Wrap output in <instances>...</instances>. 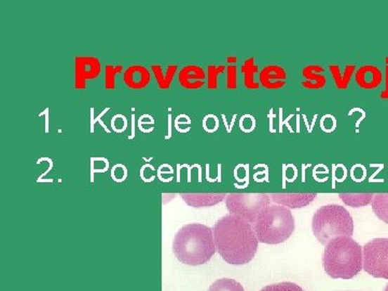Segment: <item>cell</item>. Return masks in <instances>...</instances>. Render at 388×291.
Segmentation results:
<instances>
[{
	"mask_svg": "<svg viewBox=\"0 0 388 291\" xmlns=\"http://www.w3.org/2000/svg\"><path fill=\"white\" fill-rule=\"evenodd\" d=\"M384 291H388V285L385 287V289H384Z\"/></svg>",
	"mask_w": 388,
	"mask_h": 291,
	"instance_id": "obj_28",
	"label": "cell"
},
{
	"mask_svg": "<svg viewBox=\"0 0 388 291\" xmlns=\"http://www.w3.org/2000/svg\"><path fill=\"white\" fill-rule=\"evenodd\" d=\"M375 194L373 193H341L340 199L351 207H361L372 203Z\"/></svg>",
	"mask_w": 388,
	"mask_h": 291,
	"instance_id": "obj_20",
	"label": "cell"
},
{
	"mask_svg": "<svg viewBox=\"0 0 388 291\" xmlns=\"http://www.w3.org/2000/svg\"><path fill=\"white\" fill-rule=\"evenodd\" d=\"M228 194L224 193H183L181 199L189 206L195 208L215 206L224 201Z\"/></svg>",
	"mask_w": 388,
	"mask_h": 291,
	"instance_id": "obj_15",
	"label": "cell"
},
{
	"mask_svg": "<svg viewBox=\"0 0 388 291\" xmlns=\"http://www.w3.org/2000/svg\"><path fill=\"white\" fill-rule=\"evenodd\" d=\"M316 193L303 194H270L271 200L287 208H302L312 203L316 198Z\"/></svg>",
	"mask_w": 388,
	"mask_h": 291,
	"instance_id": "obj_13",
	"label": "cell"
},
{
	"mask_svg": "<svg viewBox=\"0 0 388 291\" xmlns=\"http://www.w3.org/2000/svg\"><path fill=\"white\" fill-rule=\"evenodd\" d=\"M355 81L359 88L373 90L381 86L383 82V74L375 65H365L355 72Z\"/></svg>",
	"mask_w": 388,
	"mask_h": 291,
	"instance_id": "obj_12",
	"label": "cell"
},
{
	"mask_svg": "<svg viewBox=\"0 0 388 291\" xmlns=\"http://www.w3.org/2000/svg\"><path fill=\"white\" fill-rule=\"evenodd\" d=\"M270 201V194L266 193H230L226 195V205L231 215L254 224Z\"/></svg>",
	"mask_w": 388,
	"mask_h": 291,
	"instance_id": "obj_6",
	"label": "cell"
},
{
	"mask_svg": "<svg viewBox=\"0 0 388 291\" xmlns=\"http://www.w3.org/2000/svg\"><path fill=\"white\" fill-rule=\"evenodd\" d=\"M206 77L201 66L187 65L178 74V84L186 90H199L205 84Z\"/></svg>",
	"mask_w": 388,
	"mask_h": 291,
	"instance_id": "obj_9",
	"label": "cell"
},
{
	"mask_svg": "<svg viewBox=\"0 0 388 291\" xmlns=\"http://www.w3.org/2000/svg\"><path fill=\"white\" fill-rule=\"evenodd\" d=\"M150 67L160 90H169L171 88L172 82H173L174 77L177 74L178 65H169L165 72L159 64L151 65Z\"/></svg>",
	"mask_w": 388,
	"mask_h": 291,
	"instance_id": "obj_16",
	"label": "cell"
},
{
	"mask_svg": "<svg viewBox=\"0 0 388 291\" xmlns=\"http://www.w3.org/2000/svg\"><path fill=\"white\" fill-rule=\"evenodd\" d=\"M355 65H347L344 72H341V70H340L337 65L332 64L329 66V70H330L331 76H332L337 89L345 90V89L349 88V81H351V76L355 72Z\"/></svg>",
	"mask_w": 388,
	"mask_h": 291,
	"instance_id": "obj_17",
	"label": "cell"
},
{
	"mask_svg": "<svg viewBox=\"0 0 388 291\" xmlns=\"http://www.w3.org/2000/svg\"><path fill=\"white\" fill-rule=\"evenodd\" d=\"M216 250L233 266L248 264L258 250V238L250 222L235 215L220 218L214 226Z\"/></svg>",
	"mask_w": 388,
	"mask_h": 291,
	"instance_id": "obj_1",
	"label": "cell"
},
{
	"mask_svg": "<svg viewBox=\"0 0 388 291\" xmlns=\"http://www.w3.org/2000/svg\"><path fill=\"white\" fill-rule=\"evenodd\" d=\"M123 82L131 90H143L151 82V74L143 65H131L122 76Z\"/></svg>",
	"mask_w": 388,
	"mask_h": 291,
	"instance_id": "obj_10",
	"label": "cell"
},
{
	"mask_svg": "<svg viewBox=\"0 0 388 291\" xmlns=\"http://www.w3.org/2000/svg\"><path fill=\"white\" fill-rule=\"evenodd\" d=\"M363 248L347 236L333 238L323 252V269L331 278L351 280L363 270Z\"/></svg>",
	"mask_w": 388,
	"mask_h": 291,
	"instance_id": "obj_3",
	"label": "cell"
},
{
	"mask_svg": "<svg viewBox=\"0 0 388 291\" xmlns=\"http://www.w3.org/2000/svg\"><path fill=\"white\" fill-rule=\"evenodd\" d=\"M380 97H381L382 100H388V64H386L385 67V89L382 91Z\"/></svg>",
	"mask_w": 388,
	"mask_h": 291,
	"instance_id": "obj_26",
	"label": "cell"
},
{
	"mask_svg": "<svg viewBox=\"0 0 388 291\" xmlns=\"http://www.w3.org/2000/svg\"><path fill=\"white\" fill-rule=\"evenodd\" d=\"M226 89L235 90L238 88V68L235 65H229L226 67Z\"/></svg>",
	"mask_w": 388,
	"mask_h": 291,
	"instance_id": "obj_25",
	"label": "cell"
},
{
	"mask_svg": "<svg viewBox=\"0 0 388 291\" xmlns=\"http://www.w3.org/2000/svg\"><path fill=\"white\" fill-rule=\"evenodd\" d=\"M363 266L375 278L388 280V238H375L363 246Z\"/></svg>",
	"mask_w": 388,
	"mask_h": 291,
	"instance_id": "obj_7",
	"label": "cell"
},
{
	"mask_svg": "<svg viewBox=\"0 0 388 291\" xmlns=\"http://www.w3.org/2000/svg\"><path fill=\"white\" fill-rule=\"evenodd\" d=\"M102 63L95 56H76L75 58V89L86 90L89 80L100 77Z\"/></svg>",
	"mask_w": 388,
	"mask_h": 291,
	"instance_id": "obj_8",
	"label": "cell"
},
{
	"mask_svg": "<svg viewBox=\"0 0 388 291\" xmlns=\"http://www.w3.org/2000/svg\"><path fill=\"white\" fill-rule=\"evenodd\" d=\"M208 291H245L242 285L232 278H220L212 284Z\"/></svg>",
	"mask_w": 388,
	"mask_h": 291,
	"instance_id": "obj_21",
	"label": "cell"
},
{
	"mask_svg": "<svg viewBox=\"0 0 388 291\" xmlns=\"http://www.w3.org/2000/svg\"><path fill=\"white\" fill-rule=\"evenodd\" d=\"M228 60V63H236V60H236V58H234L233 56V58H228V60Z\"/></svg>",
	"mask_w": 388,
	"mask_h": 291,
	"instance_id": "obj_27",
	"label": "cell"
},
{
	"mask_svg": "<svg viewBox=\"0 0 388 291\" xmlns=\"http://www.w3.org/2000/svg\"><path fill=\"white\" fill-rule=\"evenodd\" d=\"M173 250L181 264L192 266L207 264L216 252L213 229L201 224L183 226L174 238Z\"/></svg>",
	"mask_w": 388,
	"mask_h": 291,
	"instance_id": "obj_2",
	"label": "cell"
},
{
	"mask_svg": "<svg viewBox=\"0 0 388 291\" xmlns=\"http://www.w3.org/2000/svg\"><path fill=\"white\" fill-rule=\"evenodd\" d=\"M259 242L269 245L280 244L295 231V218L290 209L280 205H269L252 224Z\"/></svg>",
	"mask_w": 388,
	"mask_h": 291,
	"instance_id": "obj_4",
	"label": "cell"
},
{
	"mask_svg": "<svg viewBox=\"0 0 388 291\" xmlns=\"http://www.w3.org/2000/svg\"><path fill=\"white\" fill-rule=\"evenodd\" d=\"M122 65H106L105 67V89L115 90L116 89L117 75L122 72Z\"/></svg>",
	"mask_w": 388,
	"mask_h": 291,
	"instance_id": "obj_22",
	"label": "cell"
},
{
	"mask_svg": "<svg viewBox=\"0 0 388 291\" xmlns=\"http://www.w3.org/2000/svg\"><path fill=\"white\" fill-rule=\"evenodd\" d=\"M260 291H304L298 285L294 283H278V284L270 285V286L264 287Z\"/></svg>",
	"mask_w": 388,
	"mask_h": 291,
	"instance_id": "obj_24",
	"label": "cell"
},
{
	"mask_svg": "<svg viewBox=\"0 0 388 291\" xmlns=\"http://www.w3.org/2000/svg\"><path fill=\"white\" fill-rule=\"evenodd\" d=\"M240 72L244 75V86L248 90H257L260 84L254 80V76L259 72V67L254 64V58H250L242 63Z\"/></svg>",
	"mask_w": 388,
	"mask_h": 291,
	"instance_id": "obj_18",
	"label": "cell"
},
{
	"mask_svg": "<svg viewBox=\"0 0 388 291\" xmlns=\"http://www.w3.org/2000/svg\"><path fill=\"white\" fill-rule=\"evenodd\" d=\"M226 67L224 65L215 66L209 65L207 67V89L208 90H216L218 89V77L220 74L226 72Z\"/></svg>",
	"mask_w": 388,
	"mask_h": 291,
	"instance_id": "obj_23",
	"label": "cell"
},
{
	"mask_svg": "<svg viewBox=\"0 0 388 291\" xmlns=\"http://www.w3.org/2000/svg\"><path fill=\"white\" fill-rule=\"evenodd\" d=\"M371 205L377 217L388 224V193L375 194Z\"/></svg>",
	"mask_w": 388,
	"mask_h": 291,
	"instance_id": "obj_19",
	"label": "cell"
},
{
	"mask_svg": "<svg viewBox=\"0 0 388 291\" xmlns=\"http://www.w3.org/2000/svg\"><path fill=\"white\" fill-rule=\"evenodd\" d=\"M325 70L321 65H309L302 70L303 88L307 90H319L326 86L327 78L323 75Z\"/></svg>",
	"mask_w": 388,
	"mask_h": 291,
	"instance_id": "obj_14",
	"label": "cell"
},
{
	"mask_svg": "<svg viewBox=\"0 0 388 291\" xmlns=\"http://www.w3.org/2000/svg\"><path fill=\"white\" fill-rule=\"evenodd\" d=\"M312 230L321 244L327 245L333 238L354 234V220L349 210L341 205H325L315 212Z\"/></svg>",
	"mask_w": 388,
	"mask_h": 291,
	"instance_id": "obj_5",
	"label": "cell"
},
{
	"mask_svg": "<svg viewBox=\"0 0 388 291\" xmlns=\"http://www.w3.org/2000/svg\"><path fill=\"white\" fill-rule=\"evenodd\" d=\"M287 74L278 65H268L259 72V81L268 90H280L286 84Z\"/></svg>",
	"mask_w": 388,
	"mask_h": 291,
	"instance_id": "obj_11",
	"label": "cell"
}]
</instances>
